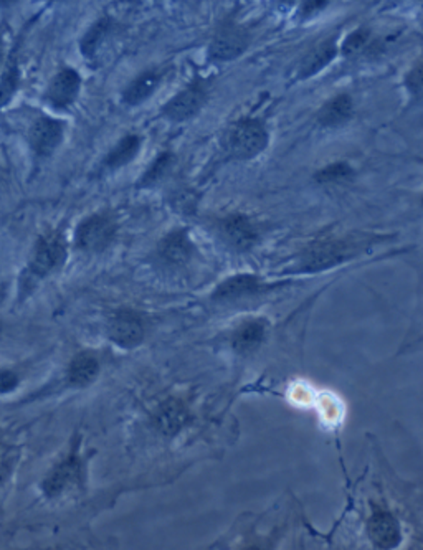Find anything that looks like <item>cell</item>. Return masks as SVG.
Here are the masks:
<instances>
[{
	"mask_svg": "<svg viewBox=\"0 0 423 550\" xmlns=\"http://www.w3.org/2000/svg\"><path fill=\"white\" fill-rule=\"evenodd\" d=\"M275 284H267L259 276L251 273L234 275L217 284L216 291L212 292V301L230 302L257 296L259 292L270 290Z\"/></svg>",
	"mask_w": 423,
	"mask_h": 550,
	"instance_id": "12",
	"label": "cell"
},
{
	"mask_svg": "<svg viewBox=\"0 0 423 550\" xmlns=\"http://www.w3.org/2000/svg\"><path fill=\"white\" fill-rule=\"evenodd\" d=\"M249 47V35L240 26H227L216 35L208 48V57L214 61H232L238 58Z\"/></svg>",
	"mask_w": 423,
	"mask_h": 550,
	"instance_id": "16",
	"label": "cell"
},
{
	"mask_svg": "<svg viewBox=\"0 0 423 550\" xmlns=\"http://www.w3.org/2000/svg\"><path fill=\"white\" fill-rule=\"evenodd\" d=\"M2 60H4V40H2V35H0V65H2Z\"/></svg>",
	"mask_w": 423,
	"mask_h": 550,
	"instance_id": "30",
	"label": "cell"
},
{
	"mask_svg": "<svg viewBox=\"0 0 423 550\" xmlns=\"http://www.w3.org/2000/svg\"><path fill=\"white\" fill-rule=\"evenodd\" d=\"M354 175V171L349 164L336 163L326 165L324 169H321L320 173L316 174V181L321 184H331V182H343L351 179Z\"/></svg>",
	"mask_w": 423,
	"mask_h": 550,
	"instance_id": "25",
	"label": "cell"
},
{
	"mask_svg": "<svg viewBox=\"0 0 423 550\" xmlns=\"http://www.w3.org/2000/svg\"><path fill=\"white\" fill-rule=\"evenodd\" d=\"M116 224L108 214H93L79 225L75 245L85 253H100L111 245Z\"/></svg>",
	"mask_w": 423,
	"mask_h": 550,
	"instance_id": "7",
	"label": "cell"
},
{
	"mask_svg": "<svg viewBox=\"0 0 423 550\" xmlns=\"http://www.w3.org/2000/svg\"><path fill=\"white\" fill-rule=\"evenodd\" d=\"M63 134H65V124L61 121L44 116L32 124L28 132V141L35 154L48 157L60 146Z\"/></svg>",
	"mask_w": 423,
	"mask_h": 550,
	"instance_id": "14",
	"label": "cell"
},
{
	"mask_svg": "<svg viewBox=\"0 0 423 550\" xmlns=\"http://www.w3.org/2000/svg\"><path fill=\"white\" fill-rule=\"evenodd\" d=\"M95 453V450L85 448L83 439L79 435H75L69 443V453L53 466L40 482V491L44 498L48 501H60L87 492L90 484V463Z\"/></svg>",
	"mask_w": 423,
	"mask_h": 550,
	"instance_id": "1",
	"label": "cell"
},
{
	"mask_svg": "<svg viewBox=\"0 0 423 550\" xmlns=\"http://www.w3.org/2000/svg\"><path fill=\"white\" fill-rule=\"evenodd\" d=\"M196 255L194 241L190 240L187 230H174L159 241L156 259L159 267L165 270H181L189 265Z\"/></svg>",
	"mask_w": 423,
	"mask_h": 550,
	"instance_id": "9",
	"label": "cell"
},
{
	"mask_svg": "<svg viewBox=\"0 0 423 550\" xmlns=\"http://www.w3.org/2000/svg\"><path fill=\"white\" fill-rule=\"evenodd\" d=\"M206 101H207V90L202 85V81H194L164 104L163 114L167 120L181 122L196 116Z\"/></svg>",
	"mask_w": 423,
	"mask_h": 550,
	"instance_id": "11",
	"label": "cell"
},
{
	"mask_svg": "<svg viewBox=\"0 0 423 550\" xmlns=\"http://www.w3.org/2000/svg\"><path fill=\"white\" fill-rule=\"evenodd\" d=\"M18 83H20V71H18L16 60L10 61L9 67L0 77V108L10 103V100L17 91Z\"/></svg>",
	"mask_w": 423,
	"mask_h": 550,
	"instance_id": "24",
	"label": "cell"
},
{
	"mask_svg": "<svg viewBox=\"0 0 423 550\" xmlns=\"http://www.w3.org/2000/svg\"><path fill=\"white\" fill-rule=\"evenodd\" d=\"M268 131L259 120L237 122L227 136V151L234 159H253L268 146Z\"/></svg>",
	"mask_w": 423,
	"mask_h": 550,
	"instance_id": "5",
	"label": "cell"
},
{
	"mask_svg": "<svg viewBox=\"0 0 423 550\" xmlns=\"http://www.w3.org/2000/svg\"><path fill=\"white\" fill-rule=\"evenodd\" d=\"M110 28H111V20L106 17L100 18L95 26H90V30L83 35V38L79 42V48L85 58L95 60L96 55L103 47L106 37L110 34Z\"/></svg>",
	"mask_w": 423,
	"mask_h": 550,
	"instance_id": "22",
	"label": "cell"
},
{
	"mask_svg": "<svg viewBox=\"0 0 423 550\" xmlns=\"http://www.w3.org/2000/svg\"><path fill=\"white\" fill-rule=\"evenodd\" d=\"M194 423L196 405L185 397H165L146 410V430L161 443H173Z\"/></svg>",
	"mask_w": 423,
	"mask_h": 550,
	"instance_id": "2",
	"label": "cell"
},
{
	"mask_svg": "<svg viewBox=\"0 0 423 550\" xmlns=\"http://www.w3.org/2000/svg\"><path fill=\"white\" fill-rule=\"evenodd\" d=\"M174 155L173 153H163V154L157 155L154 159V163L149 165L146 173L143 174V177L139 179L138 187L147 189V187H153L156 185L157 182L161 181L164 177L167 171L173 167Z\"/></svg>",
	"mask_w": 423,
	"mask_h": 550,
	"instance_id": "23",
	"label": "cell"
},
{
	"mask_svg": "<svg viewBox=\"0 0 423 550\" xmlns=\"http://www.w3.org/2000/svg\"><path fill=\"white\" fill-rule=\"evenodd\" d=\"M238 550H263V549H261V547H259V545H247V547H242V549H238Z\"/></svg>",
	"mask_w": 423,
	"mask_h": 550,
	"instance_id": "31",
	"label": "cell"
},
{
	"mask_svg": "<svg viewBox=\"0 0 423 550\" xmlns=\"http://www.w3.org/2000/svg\"><path fill=\"white\" fill-rule=\"evenodd\" d=\"M146 335L144 319L136 311H116L108 323V337L122 349H136Z\"/></svg>",
	"mask_w": 423,
	"mask_h": 550,
	"instance_id": "8",
	"label": "cell"
},
{
	"mask_svg": "<svg viewBox=\"0 0 423 550\" xmlns=\"http://www.w3.org/2000/svg\"><path fill=\"white\" fill-rule=\"evenodd\" d=\"M0 331H2V326H0Z\"/></svg>",
	"mask_w": 423,
	"mask_h": 550,
	"instance_id": "32",
	"label": "cell"
},
{
	"mask_svg": "<svg viewBox=\"0 0 423 550\" xmlns=\"http://www.w3.org/2000/svg\"><path fill=\"white\" fill-rule=\"evenodd\" d=\"M18 386V377L10 370H0V394H9Z\"/></svg>",
	"mask_w": 423,
	"mask_h": 550,
	"instance_id": "27",
	"label": "cell"
},
{
	"mask_svg": "<svg viewBox=\"0 0 423 550\" xmlns=\"http://www.w3.org/2000/svg\"><path fill=\"white\" fill-rule=\"evenodd\" d=\"M218 235L222 237L225 245L228 249H235L238 253L249 251L257 245L259 238L257 225L250 218L242 214L225 217L218 224Z\"/></svg>",
	"mask_w": 423,
	"mask_h": 550,
	"instance_id": "10",
	"label": "cell"
},
{
	"mask_svg": "<svg viewBox=\"0 0 423 550\" xmlns=\"http://www.w3.org/2000/svg\"><path fill=\"white\" fill-rule=\"evenodd\" d=\"M81 88V78L75 69H63L58 71L45 93V101L55 110H67L77 101Z\"/></svg>",
	"mask_w": 423,
	"mask_h": 550,
	"instance_id": "15",
	"label": "cell"
},
{
	"mask_svg": "<svg viewBox=\"0 0 423 550\" xmlns=\"http://www.w3.org/2000/svg\"><path fill=\"white\" fill-rule=\"evenodd\" d=\"M141 138L136 134H128L116 143L108 155L104 157L103 167L106 171H116L122 169V165L130 164L141 149Z\"/></svg>",
	"mask_w": 423,
	"mask_h": 550,
	"instance_id": "21",
	"label": "cell"
},
{
	"mask_svg": "<svg viewBox=\"0 0 423 550\" xmlns=\"http://www.w3.org/2000/svg\"><path fill=\"white\" fill-rule=\"evenodd\" d=\"M159 83H161V71L157 69L144 71L124 90L122 101L130 106L144 103L147 98H151V95L156 91Z\"/></svg>",
	"mask_w": 423,
	"mask_h": 550,
	"instance_id": "20",
	"label": "cell"
},
{
	"mask_svg": "<svg viewBox=\"0 0 423 550\" xmlns=\"http://www.w3.org/2000/svg\"><path fill=\"white\" fill-rule=\"evenodd\" d=\"M336 38L324 40L312 52L308 53V57L302 60L300 69H298V78L304 79V78L320 73L321 69L328 67L329 63L336 58Z\"/></svg>",
	"mask_w": 423,
	"mask_h": 550,
	"instance_id": "19",
	"label": "cell"
},
{
	"mask_svg": "<svg viewBox=\"0 0 423 550\" xmlns=\"http://www.w3.org/2000/svg\"><path fill=\"white\" fill-rule=\"evenodd\" d=\"M354 111L353 100L349 95H337L329 100L318 112V122L323 128H336L351 120Z\"/></svg>",
	"mask_w": 423,
	"mask_h": 550,
	"instance_id": "18",
	"label": "cell"
},
{
	"mask_svg": "<svg viewBox=\"0 0 423 550\" xmlns=\"http://www.w3.org/2000/svg\"><path fill=\"white\" fill-rule=\"evenodd\" d=\"M270 324L265 318H250L242 321L230 334V347L237 355H251L257 353L267 339Z\"/></svg>",
	"mask_w": 423,
	"mask_h": 550,
	"instance_id": "13",
	"label": "cell"
},
{
	"mask_svg": "<svg viewBox=\"0 0 423 550\" xmlns=\"http://www.w3.org/2000/svg\"><path fill=\"white\" fill-rule=\"evenodd\" d=\"M367 38H369V32L367 30H355V32H353V34L345 38L344 47H343L344 55H351V53L357 52L359 48H363L365 42H367Z\"/></svg>",
	"mask_w": 423,
	"mask_h": 550,
	"instance_id": "26",
	"label": "cell"
},
{
	"mask_svg": "<svg viewBox=\"0 0 423 550\" xmlns=\"http://www.w3.org/2000/svg\"><path fill=\"white\" fill-rule=\"evenodd\" d=\"M354 247L349 241H326L320 243L316 247H312L302 253L301 259L296 261V267L293 271L298 273H316V271H324L329 268L336 267L343 261L353 257Z\"/></svg>",
	"mask_w": 423,
	"mask_h": 550,
	"instance_id": "6",
	"label": "cell"
},
{
	"mask_svg": "<svg viewBox=\"0 0 423 550\" xmlns=\"http://www.w3.org/2000/svg\"><path fill=\"white\" fill-rule=\"evenodd\" d=\"M364 537L372 550H400L406 542V525L386 502L371 501L364 519Z\"/></svg>",
	"mask_w": 423,
	"mask_h": 550,
	"instance_id": "3",
	"label": "cell"
},
{
	"mask_svg": "<svg viewBox=\"0 0 423 550\" xmlns=\"http://www.w3.org/2000/svg\"><path fill=\"white\" fill-rule=\"evenodd\" d=\"M328 2H306L302 4V9L300 10V16L302 18H308L310 16H314L323 10V7H326Z\"/></svg>",
	"mask_w": 423,
	"mask_h": 550,
	"instance_id": "29",
	"label": "cell"
},
{
	"mask_svg": "<svg viewBox=\"0 0 423 550\" xmlns=\"http://www.w3.org/2000/svg\"><path fill=\"white\" fill-rule=\"evenodd\" d=\"M407 85H408V90H410V91H414L417 95L420 93V90H422V69H420V63L408 73V77H407Z\"/></svg>",
	"mask_w": 423,
	"mask_h": 550,
	"instance_id": "28",
	"label": "cell"
},
{
	"mask_svg": "<svg viewBox=\"0 0 423 550\" xmlns=\"http://www.w3.org/2000/svg\"><path fill=\"white\" fill-rule=\"evenodd\" d=\"M101 374V362L95 354L79 353L71 359L65 374L69 388H87L93 386Z\"/></svg>",
	"mask_w": 423,
	"mask_h": 550,
	"instance_id": "17",
	"label": "cell"
},
{
	"mask_svg": "<svg viewBox=\"0 0 423 550\" xmlns=\"http://www.w3.org/2000/svg\"><path fill=\"white\" fill-rule=\"evenodd\" d=\"M67 241L61 233H48L40 237L35 245L34 255L26 268L28 284L44 280L55 271H58L67 261Z\"/></svg>",
	"mask_w": 423,
	"mask_h": 550,
	"instance_id": "4",
	"label": "cell"
}]
</instances>
